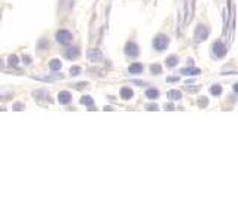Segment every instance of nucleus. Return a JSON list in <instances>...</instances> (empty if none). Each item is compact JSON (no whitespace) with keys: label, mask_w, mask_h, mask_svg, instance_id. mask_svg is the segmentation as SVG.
I'll list each match as a JSON object with an SVG mask.
<instances>
[{"label":"nucleus","mask_w":238,"mask_h":223,"mask_svg":"<svg viewBox=\"0 0 238 223\" xmlns=\"http://www.w3.org/2000/svg\"><path fill=\"white\" fill-rule=\"evenodd\" d=\"M167 97H168L170 100H173V101H177V100H180V98H182V92H180V91H177V89H171V91H168Z\"/></svg>","instance_id":"nucleus-8"},{"label":"nucleus","mask_w":238,"mask_h":223,"mask_svg":"<svg viewBox=\"0 0 238 223\" xmlns=\"http://www.w3.org/2000/svg\"><path fill=\"white\" fill-rule=\"evenodd\" d=\"M33 95L36 97V98H39V97H43L42 100H49V94H48L46 91H36Z\"/></svg>","instance_id":"nucleus-16"},{"label":"nucleus","mask_w":238,"mask_h":223,"mask_svg":"<svg viewBox=\"0 0 238 223\" xmlns=\"http://www.w3.org/2000/svg\"><path fill=\"white\" fill-rule=\"evenodd\" d=\"M77 55H79V49H77V48H68L67 51H66V57H67V58H76V57H77Z\"/></svg>","instance_id":"nucleus-11"},{"label":"nucleus","mask_w":238,"mask_h":223,"mask_svg":"<svg viewBox=\"0 0 238 223\" xmlns=\"http://www.w3.org/2000/svg\"><path fill=\"white\" fill-rule=\"evenodd\" d=\"M81 103L83 106H92V104H94V100H92L91 97H88V95H85V97H82Z\"/></svg>","instance_id":"nucleus-17"},{"label":"nucleus","mask_w":238,"mask_h":223,"mask_svg":"<svg viewBox=\"0 0 238 223\" xmlns=\"http://www.w3.org/2000/svg\"><path fill=\"white\" fill-rule=\"evenodd\" d=\"M49 67H51V70H60V68H61V61L60 60H51Z\"/></svg>","instance_id":"nucleus-14"},{"label":"nucleus","mask_w":238,"mask_h":223,"mask_svg":"<svg viewBox=\"0 0 238 223\" xmlns=\"http://www.w3.org/2000/svg\"><path fill=\"white\" fill-rule=\"evenodd\" d=\"M147 109H149V110H158V106H152V104H150V106H147Z\"/></svg>","instance_id":"nucleus-23"},{"label":"nucleus","mask_w":238,"mask_h":223,"mask_svg":"<svg viewBox=\"0 0 238 223\" xmlns=\"http://www.w3.org/2000/svg\"><path fill=\"white\" fill-rule=\"evenodd\" d=\"M79 70H81L79 67H73L72 70H70V73H72V76H76V74L79 73Z\"/></svg>","instance_id":"nucleus-21"},{"label":"nucleus","mask_w":238,"mask_h":223,"mask_svg":"<svg viewBox=\"0 0 238 223\" xmlns=\"http://www.w3.org/2000/svg\"><path fill=\"white\" fill-rule=\"evenodd\" d=\"M165 63H167V66H168V67H174L177 63H179V60H177V57H174V55H173V57H168V58L165 60Z\"/></svg>","instance_id":"nucleus-15"},{"label":"nucleus","mask_w":238,"mask_h":223,"mask_svg":"<svg viewBox=\"0 0 238 223\" xmlns=\"http://www.w3.org/2000/svg\"><path fill=\"white\" fill-rule=\"evenodd\" d=\"M9 64H11V66H12V67H16V66H18V58H16V57H9Z\"/></svg>","instance_id":"nucleus-20"},{"label":"nucleus","mask_w":238,"mask_h":223,"mask_svg":"<svg viewBox=\"0 0 238 223\" xmlns=\"http://www.w3.org/2000/svg\"><path fill=\"white\" fill-rule=\"evenodd\" d=\"M203 98H204V100H199V103H198V104H199V106H207V98H205V97H203Z\"/></svg>","instance_id":"nucleus-22"},{"label":"nucleus","mask_w":238,"mask_h":223,"mask_svg":"<svg viewBox=\"0 0 238 223\" xmlns=\"http://www.w3.org/2000/svg\"><path fill=\"white\" fill-rule=\"evenodd\" d=\"M20 109H22V106H21V104H15V110H20Z\"/></svg>","instance_id":"nucleus-24"},{"label":"nucleus","mask_w":238,"mask_h":223,"mask_svg":"<svg viewBox=\"0 0 238 223\" xmlns=\"http://www.w3.org/2000/svg\"><path fill=\"white\" fill-rule=\"evenodd\" d=\"M125 54L129 55V57H137V55H138V48H137L136 43L128 42L127 46H125Z\"/></svg>","instance_id":"nucleus-5"},{"label":"nucleus","mask_w":238,"mask_h":223,"mask_svg":"<svg viewBox=\"0 0 238 223\" xmlns=\"http://www.w3.org/2000/svg\"><path fill=\"white\" fill-rule=\"evenodd\" d=\"M228 51H226V46H225L222 42H216L214 45H213V54L216 55V57H223Z\"/></svg>","instance_id":"nucleus-4"},{"label":"nucleus","mask_w":238,"mask_h":223,"mask_svg":"<svg viewBox=\"0 0 238 223\" xmlns=\"http://www.w3.org/2000/svg\"><path fill=\"white\" fill-rule=\"evenodd\" d=\"M150 72H152V74H161L162 68H161V66L155 64V66H152V67H150Z\"/></svg>","instance_id":"nucleus-19"},{"label":"nucleus","mask_w":238,"mask_h":223,"mask_svg":"<svg viewBox=\"0 0 238 223\" xmlns=\"http://www.w3.org/2000/svg\"><path fill=\"white\" fill-rule=\"evenodd\" d=\"M128 72L131 74H138L143 72V64H140V63H134V64H131L128 67Z\"/></svg>","instance_id":"nucleus-7"},{"label":"nucleus","mask_w":238,"mask_h":223,"mask_svg":"<svg viewBox=\"0 0 238 223\" xmlns=\"http://www.w3.org/2000/svg\"><path fill=\"white\" fill-rule=\"evenodd\" d=\"M58 101L61 103V104H68V103L72 101V95H70V92L61 91V92L58 94Z\"/></svg>","instance_id":"nucleus-6"},{"label":"nucleus","mask_w":238,"mask_h":223,"mask_svg":"<svg viewBox=\"0 0 238 223\" xmlns=\"http://www.w3.org/2000/svg\"><path fill=\"white\" fill-rule=\"evenodd\" d=\"M182 73L186 74V76H197V74L201 73V70L199 68H195V67H189V68H183Z\"/></svg>","instance_id":"nucleus-10"},{"label":"nucleus","mask_w":238,"mask_h":223,"mask_svg":"<svg viewBox=\"0 0 238 223\" xmlns=\"http://www.w3.org/2000/svg\"><path fill=\"white\" fill-rule=\"evenodd\" d=\"M121 97H122L124 100H129V98L133 97V91H131V88H122L121 89Z\"/></svg>","instance_id":"nucleus-13"},{"label":"nucleus","mask_w":238,"mask_h":223,"mask_svg":"<svg viewBox=\"0 0 238 223\" xmlns=\"http://www.w3.org/2000/svg\"><path fill=\"white\" fill-rule=\"evenodd\" d=\"M210 92L213 95H220L222 94V88H220L219 85H213V86L210 88Z\"/></svg>","instance_id":"nucleus-18"},{"label":"nucleus","mask_w":238,"mask_h":223,"mask_svg":"<svg viewBox=\"0 0 238 223\" xmlns=\"http://www.w3.org/2000/svg\"><path fill=\"white\" fill-rule=\"evenodd\" d=\"M208 33H210L208 27H205V26H198L197 31H195V42L205 40V39L208 37Z\"/></svg>","instance_id":"nucleus-3"},{"label":"nucleus","mask_w":238,"mask_h":223,"mask_svg":"<svg viewBox=\"0 0 238 223\" xmlns=\"http://www.w3.org/2000/svg\"><path fill=\"white\" fill-rule=\"evenodd\" d=\"M72 33L70 31H67V30H60V31H57V34H55V39H57V42L58 43H61V45H66V43H70L72 42Z\"/></svg>","instance_id":"nucleus-1"},{"label":"nucleus","mask_w":238,"mask_h":223,"mask_svg":"<svg viewBox=\"0 0 238 223\" xmlns=\"http://www.w3.org/2000/svg\"><path fill=\"white\" fill-rule=\"evenodd\" d=\"M168 43H170V39L167 37V36H158V37H155V40H153V46H155V49L156 51H164L165 48L168 46Z\"/></svg>","instance_id":"nucleus-2"},{"label":"nucleus","mask_w":238,"mask_h":223,"mask_svg":"<svg viewBox=\"0 0 238 223\" xmlns=\"http://www.w3.org/2000/svg\"><path fill=\"white\" fill-rule=\"evenodd\" d=\"M88 57L91 61H98V60H101V52L97 51V49H91L88 52Z\"/></svg>","instance_id":"nucleus-9"},{"label":"nucleus","mask_w":238,"mask_h":223,"mask_svg":"<svg viewBox=\"0 0 238 223\" xmlns=\"http://www.w3.org/2000/svg\"><path fill=\"white\" fill-rule=\"evenodd\" d=\"M146 97H147V98H150V100H155V98H158V97H159V91H158V89H155V88H150V89H147V91H146Z\"/></svg>","instance_id":"nucleus-12"}]
</instances>
